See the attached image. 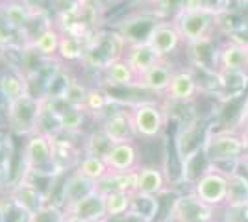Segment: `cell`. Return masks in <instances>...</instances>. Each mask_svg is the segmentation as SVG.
Instances as JSON below:
<instances>
[{
	"label": "cell",
	"instance_id": "cell-11",
	"mask_svg": "<svg viewBox=\"0 0 248 222\" xmlns=\"http://www.w3.org/2000/svg\"><path fill=\"white\" fill-rule=\"evenodd\" d=\"M191 191H193L202 202H206V204L217 207V209H222V207L226 206L228 178L224 174H218L215 170H209V172H206V174L191 187Z\"/></svg>",
	"mask_w": 248,
	"mask_h": 222
},
{
	"label": "cell",
	"instance_id": "cell-17",
	"mask_svg": "<svg viewBox=\"0 0 248 222\" xmlns=\"http://www.w3.org/2000/svg\"><path fill=\"white\" fill-rule=\"evenodd\" d=\"M94 191H96L94 181L87 180L78 170H73L71 174L65 176V180L62 183V209L65 211V209L73 207L74 204L83 200L85 196H89Z\"/></svg>",
	"mask_w": 248,
	"mask_h": 222
},
{
	"label": "cell",
	"instance_id": "cell-41",
	"mask_svg": "<svg viewBox=\"0 0 248 222\" xmlns=\"http://www.w3.org/2000/svg\"><path fill=\"white\" fill-rule=\"evenodd\" d=\"M241 172H245L248 176V152L241 158Z\"/></svg>",
	"mask_w": 248,
	"mask_h": 222
},
{
	"label": "cell",
	"instance_id": "cell-5",
	"mask_svg": "<svg viewBox=\"0 0 248 222\" xmlns=\"http://www.w3.org/2000/svg\"><path fill=\"white\" fill-rule=\"evenodd\" d=\"M43 96L26 93L19 100L8 104L6 118L10 130L19 137H30L39 130V118L43 113Z\"/></svg>",
	"mask_w": 248,
	"mask_h": 222
},
{
	"label": "cell",
	"instance_id": "cell-20",
	"mask_svg": "<svg viewBox=\"0 0 248 222\" xmlns=\"http://www.w3.org/2000/svg\"><path fill=\"white\" fill-rule=\"evenodd\" d=\"M0 11H2L6 22L10 24L11 30L17 33H21L22 30L28 26V22H30L37 13H41V11L30 8L24 0H6V2L0 6ZM45 13H46V11H45Z\"/></svg>",
	"mask_w": 248,
	"mask_h": 222
},
{
	"label": "cell",
	"instance_id": "cell-47",
	"mask_svg": "<svg viewBox=\"0 0 248 222\" xmlns=\"http://www.w3.org/2000/svg\"><path fill=\"white\" fill-rule=\"evenodd\" d=\"M169 222H178V221H169Z\"/></svg>",
	"mask_w": 248,
	"mask_h": 222
},
{
	"label": "cell",
	"instance_id": "cell-23",
	"mask_svg": "<svg viewBox=\"0 0 248 222\" xmlns=\"http://www.w3.org/2000/svg\"><path fill=\"white\" fill-rule=\"evenodd\" d=\"M26 93H30V84L21 71H11L0 76V96L6 102V106L19 100Z\"/></svg>",
	"mask_w": 248,
	"mask_h": 222
},
{
	"label": "cell",
	"instance_id": "cell-29",
	"mask_svg": "<svg viewBox=\"0 0 248 222\" xmlns=\"http://www.w3.org/2000/svg\"><path fill=\"white\" fill-rule=\"evenodd\" d=\"M76 170L85 176L87 180L94 181H102L108 174H109V169H108V163L104 161L102 158H94V156H83L80 159V163L76 165Z\"/></svg>",
	"mask_w": 248,
	"mask_h": 222
},
{
	"label": "cell",
	"instance_id": "cell-13",
	"mask_svg": "<svg viewBox=\"0 0 248 222\" xmlns=\"http://www.w3.org/2000/svg\"><path fill=\"white\" fill-rule=\"evenodd\" d=\"M176 73V65L170 59H159L157 63L146 71L139 80H137V89L148 91L152 95L163 96L170 85V80Z\"/></svg>",
	"mask_w": 248,
	"mask_h": 222
},
{
	"label": "cell",
	"instance_id": "cell-34",
	"mask_svg": "<svg viewBox=\"0 0 248 222\" xmlns=\"http://www.w3.org/2000/svg\"><path fill=\"white\" fill-rule=\"evenodd\" d=\"M87 95H89V89L78 80V78H71V82L67 85L65 93H63V100L73 107H83L85 106V100H87Z\"/></svg>",
	"mask_w": 248,
	"mask_h": 222
},
{
	"label": "cell",
	"instance_id": "cell-44",
	"mask_svg": "<svg viewBox=\"0 0 248 222\" xmlns=\"http://www.w3.org/2000/svg\"><path fill=\"white\" fill-rule=\"evenodd\" d=\"M220 2H224V4L230 6V4H233V2H243V0H220Z\"/></svg>",
	"mask_w": 248,
	"mask_h": 222
},
{
	"label": "cell",
	"instance_id": "cell-38",
	"mask_svg": "<svg viewBox=\"0 0 248 222\" xmlns=\"http://www.w3.org/2000/svg\"><path fill=\"white\" fill-rule=\"evenodd\" d=\"M17 32H13L10 28V24L6 22L2 11H0V46H11V43L15 41Z\"/></svg>",
	"mask_w": 248,
	"mask_h": 222
},
{
	"label": "cell",
	"instance_id": "cell-31",
	"mask_svg": "<svg viewBox=\"0 0 248 222\" xmlns=\"http://www.w3.org/2000/svg\"><path fill=\"white\" fill-rule=\"evenodd\" d=\"M248 202V176L245 172H235L228 178L226 206L247 204Z\"/></svg>",
	"mask_w": 248,
	"mask_h": 222
},
{
	"label": "cell",
	"instance_id": "cell-25",
	"mask_svg": "<svg viewBox=\"0 0 248 222\" xmlns=\"http://www.w3.org/2000/svg\"><path fill=\"white\" fill-rule=\"evenodd\" d=\"M209 167H211V163H209V159H207V154L206 150H200L197 152L195 156H191V158L184 161V170H182V185H189V187H193L195 183H197L206 172H209Z\"/></svg>",
	"mask_w": 248,
	"mask_h": 222
},
{
	"label": "cell",
	"instance_id": "cell-32",
	"mask_svg": "<svg viewBox=\"0 0 248 222\" xmlns=\"http://www.w3.org/2000/svg\"><path fill=\"white\" fill-rule=\"evenodd\" d=\"M83 50H85V39H80L71 33H62L60 52H58L62 61H82Z\"/></svg>",
	"mask_w": 248,
	"mask_h": 222
},
{
	"label": "cell",
	"instance_id": "cell-2",
	"mask_svg": "<svg viewBox=\"0 0 248 222\" xmlns=\"http://www.w3.org/2000/svg\"><path fill=\"white\" fill-rule=\"evenodd\" d=\"M128 44L117 30H94L87 41L80 63L91 71H106L109 65L123 59Z\"/></svg>",
	"mask_w": 248,
	"mask_h": 222
},
{
	"label": "cell",
	"instance_id": "cell-15",
	"mask_svg": "<svg viewBox=\"0 0 248 222\" xmlns=\"http://www.w3.org/2000/svg\"><path fill=\"white\" fill-rule=\"evenodd\" d=\"M170 189L163 167L157 165H141L135 174V192L148 196H161Z\"/></svg>",
	"mask_w": 248,
	"mask_h": 222
},
{
	"label": "cell",
	"instance_id": "cell-42",
	"mask_svg": "<svg viewBox=\"0 0 248 222\" xmlns=\"http://www.w3.org/2000/svg\"><path fill=\"white\" fill-rule=\"evenodd\" d=\"M154 0H126V4H132V6H145V4H152Z\"/></svg>",
	"mask_w": 248,
	"mask_h": 222
},
{
	"label": "cell",
	"instance_id": "cell-45",
	"mask_svg": "<svg viewBox=\"0 0 248 222\" xmlns=\"http://www.w3.org/2000/svg\"><path fill=\"white\" fill-rule=\"evenodd\" d=\"M4 2H6V0H0V6H2V4H4Z\"/></svg>",
	"mask_w": 248,
	"mask_h": 222
},
{
	"label": "cell",
	"instance_id": "cell-43",
	"mask_svg": "<svg viewBox=\"0 0 248 222\" xmlns=\"http://www.w3.org/2000/svg\"><path fill=\"white\" fill-rule=\"evenodd\" d=\"M63 222H89V221H83V219L76 217V215H67V213H65V221Z\"/></svg>",
	"mask_w": 248,
	"mask_h": 222
},
{
	"label": "cell",
	"instance_id": "cell-16",
	"mask_svg": "<svg viewBox=\"0 0 248 222\" xmlns=\"http://www.w3.org/2000/svg\"><path fill=\"white\" fill-rule=\"evenodd\" d=\"M10 196L17 202L30 217H33L35 213H39L41 209H45L48 204H52V202L48 200V196H46L39 187H35L31 181L26 180V178H21V180H19V183L10 191Z\"/></svg>",
	"mask_w": 248,
	"mask_h": 222
},
{
	"label": "cell",
	"instance_id": "cell-37",
	"mask_svg": "<svg viewBox=\"0 0 248 222\" xmlns=\"http://www.w3.org/2000/svg\"><path fill=\"white\" fill-rule=\"evenodd\" d=\"M222 222H248V202L222 207Z\"/></svg>",
	"mask_w": 248,
	"mask_h": 222
},
{
	"label": "cell",
	"instance_id": "cell-7",
	"mask_svg": "<svg viewBox=\"0 0 248 222\" xmlns=\"http://www.w3.org/2000/svg\"><path fill=\"white\" fill-rule=\"evenodd\" d=\"M209 132H211V122L200 115L187 120V122H180L176 126L172 139H174L176 152L182 159V165L191 156H195L197 152L204 150Z\"/></svg>",
	"mask_w": 248,
	"mask_h": 222
},
{
	"label": "cell",
	"instance_id": "cell-12",
	"mask_svg": "<svg viewBox=\"0 0 248 222\" xmlns=\"http://www.w3.org/2000/svg\"><path fill=\"white\" fill-rule=\"evenodd\" d=\"M159 22V19L152 15L150 11L145 13H134L128 19H124L115 30L123 35L126 44H137V43H146L150 32L154 30V26Z\"/></svg>",
	"mask_w": 248,
	"mask_h": 222
},
{
	"label": "cell",
	"instance_id": "cell-33",
	"mask_svg": "<svg viewBox=\"0 0 248 222\" xmlns=\"http://www.w3.org/2000/svg\"><path fill=\"white\" fill-rule=\"evenodd\" d=\"M132 194L134 192H111L106 194V207H108V219H117L126 215L132 207Z\"/></svg>",
	"mask_w": 248,
	"mask_h": 222
},
{
	"label": "cell",
	"instance_id": "cell-35",
	"mask_svg": "<svg viewBox=\"0 0 248 222\" xmlns=\"http://www.w3.org/2000/svg\"><path fill=\"white\" fill-rule=\"evenodd\" d=\"M111 102V96H108V93H104L102 89H89V95L85 100V111H102L104 107Z\"/></svg>",
	"mask_w": 248,
	"mask_h": 222
},
{
	"label": "cell",
	"instance_id": "cell-48",
	"mask_svg": "<svg viewBox=\"0 0 248 222\" xmlns=\"http://www.w3.org/2000/svg\"><path fill=\"white\" fill-rule=\"evenodd\" d=\"M121 2H126V0H121Z\"/></svg>",
	"mask_w": 248,
	"mask_h": 222
},
{
	"label": "cell",
	"instance_id": "cell-10",
	"mask_svg": "<svg viewBox=\"0 0 248 222\" xmlns=\"http://www.w3.org/2000/svg\"><path fill=\"white\" fill-rule=\"evenodd\" d=\"M146 43L152 46V50L157 54L159 59H169L170 56L178 54L180 48L186 46V43L182 39L180 32L174 28V24L170 21H159L154 26V30L150 32Z\"/></svg>",
	"mask_w": 248,
	"mask_h": 222
},
{
	"label": "cell",
	"instance_id": "cell-3",
	"mask_svg": "<svg viewBox=\"0 0 248 222\" xmlns=\"http://www.w3.org/2000/svg\"><path fill=\"white\" fill-rule=\"evenodd\" d=\"M22 167L24 174L33 176H48L56 178L63 170L58 165L56 159V148H54V137L45 133H33L26 137V143L22 147Z\"/></svg>",
	"mask_w": 248,
	"mask_h": 222
},
{
	"label": "cell",
	"instance_id": "cell-39",
	"mask_svg": "<svg viewBox=\"0 0 248 222\" xmlns=\"http://www.w3.org/2000/svg\"><path fill=\"white\" fill-rule=\"evenodd\" d=\"M24 2L37 11H50L52 6V0H24Z\"/></svg>",
	"mask_w": 248,
	"mask_h": 222
},
{
	"label": "cell",
	"instance_id": "cell-14",
	"mask_svg": "<svg viewBox=\"0 0 248 222\" xmlns=\"http://www.w3.org/2000/svg\"><path fill=\"white\" fill-rule=\"evenodd\" d=\"M100 128L115 145H119V143H135V139H137L134 120H132V115H130V107L109 113L104 118Z\"/></svg>",
	"mask_w": 248,
	"mask_h": 222
},
{
	"label": "cell",
	"instance_id": "cell-36",
	"mask_svg": "<svg viewBox=\"0 0 248 222\" xmlns=\"http://www.w3.org/2000/svg\"><path fill=\"white\" fill-rule=\"evenodd\" d=\"M63 221H65V211L62 209V206H56V204H48L45 209L35 213L30 219V222H63Z\"/></svg>",
	"mask_w": 248,
	"mask_h": 222
},
{
	"label": "cell",
	"instance_id": "cell-21",
	"mask_svg": "<svg viewBox=\"0 0 248 222\" xmlns=\"http://www.w3.org/2000/svg\"><path fill=\"white\" fill-rule=\"evenodd\" d=\"M124 59L128 61V65L132 67V71L135 73L137 78H141L146 71H150L157 61V54L152 50V46L148 43H137V44H130L126 48Z\"/></svg>",
	"mask_w": 248,
	"mask_h": 222
},
{
	"label": "cell",
	"instance_id": "cell-28",
	"mask_svg": "<svg viewBox=\"0 0 248 222\" xmlns=\"http://www.w3.org/2000/svg\"><path fill=\"white\" fill-rule=\"evenodd\" d=\"M130 211L137 215L139 219L146 222H154L159 211V198L157 196H148V194H141V192H134L132 194V207Z\"/></svg>",
	"mask_w": 248,
	"mask_h": 222
},
{
	"label": "cell",
	"instance_id": "cell-30",
	"mask_svg": "<svg viewBox=\"0 0 248 222\" xmlns=\"http://www.w3.org/2000/svg\"><path fill=\"white\" fill-rule=\"evenodd\" d=\"M85 115H87V111H85L83 107H73V106L65 107L62 113L58 115L62 133H69V135L78 133V132L83 128Z\"/></svg>",
	"mask_w": 248,
	"mask_h": 222
},
{
	"label": "cell",
	"instance_id": "cell-19",
	"mask_svg": "<svg viewBox=\"0 0 248 222\" xmlns=\"http://www.w3.org/2000/svg\"><path fill=\"white\" fill-rule=\"evenodd\" d=\"M67 215H76L89 222H108V207H106V194L96 189L83 200L74 204L73 207L65 209Z\"/></svg>",
	"mask_w": 248,
	"mask_h": 222
},
{
	"label": "cell",
	"instance_id": "cell-6",
	"mask_svg": "<svg viewBox=\"0 0 248 222\" xmlns=\"http://www.w3.org/2000/svg\"><path fill=\"white\" fill-rule=\"evenodd\" d=\"M204 150L211 163L222 159H237L248 152V139L241 128H215L211 124Z\"/></svg>",
	"mask_w": 248,
	"mask_h": 222
},
{
	"label": "cell",
	"instance_id": "cell-8",
	"mask_svg": "<svg viewBox=\"0 0 248 222\" xmlns=\"http://www.w3.org/2000/svg\"><path fill=\"white\" fill-rule=\"evenodd\" d=\"M198 96H202V87L198 84L197 74L191 67H180L176 69L170 85L163 95L169 104H195Z\"/></svg>",
	"mask_w": 248,
	"mask_h": 222
},
{
	"label": "cell",
	"instance_id": "cell-46",
	"mask_svg": "<svg viewBox=\"0 0 248 222\" xmlns=\"http://www.w3.org/2000/svg\"><path fill=\"white\" fill-rule=\"evenodd\" d=\"M247 74H248V61H247Z\"/></svg>",
	"mask_w": 248,
	"mask_h": 222
},
{
	"label": "cell",
	"instance_id": "cell-27",
	"mask_svg": "<svg viewBox=\"0 0 248 222\" xmlns=\"http://www.w3.org/2000/svg\"><path fill=\"white\" fill-rule=\"evenodd\" d=\"M113 145H115L113 141L108 137L102 132V128H100V130L91 132L82 141V154L83 156H94V158L106 159V156L111 152Z\"/></svg>",
	"mask_w": 248,
	"mask_h": 222
},
{
	"label": "cell",
	"instance_id": "cell-1",
	"mask_svg": "<svg viewBox=\"0 0 248 222\" xmlns=\"http://www.w3.org/2000/svg\"><path fill=\"white\" fill-rule=\"evenodd\" d=\"M218 11L198 6L193 0H186L184 8L176 13L170 22L187 44L215 37V33L218 32Z\"/></svg>",
	"mask_w": 248,
	"mask_h": 222
},
{
	"label": "cell",
	"instance_id": "cell-26",
	"mask_svg": "<svg viewBox=\"0 0 248 222\" xmlns=\"http://www.w3.org/2000/svg\"><path fill=\"white\" fill-rule=\"evenodd\" d=\"M135 172H126V174H117L109 172L102 181L96 183V189L104 194L111 192H135Z\"/></svg>",
	"mask_w": 248,
	"mask_h": 222
},
{
	"label": "cell",
	"instance_id": "cell-18",
	"mask_svg": "<svg viewBox=\"0 0 248 222\" xmlns=\"http://www.w3.org/2000/svg\"><path fill=\"white\" fill-rule=\"evenodd\" d=\"M108 163L109 172L117 174H126V172H135L139 169V148L135 143H119L113 145L111 152L104 159Z\"/></svg>",
	"mask_w": 248,
	"mask_h": 222
},
{
	"label": "cell",
	"instance_id": "cell-24",
	"mask_svg": "<svg viewBox=\"0 0 248 222\" xmlns=\"http://www.w3.org/2000/svg\"><path fill=\"white\" fill-rule=\"evenodd\" d=\"M104 76L108 80V84L115 85V87H124V89H137V76L132 71V67L128 65L126 59H117L109 65L106 71H104Z\"/></svg>",
	"mask_w": 248,
	"mask_h": 222
},
{
	"label": "cell",
	"instance_id": "cell-4",
	"mask_svg": "<svg viewBox=\"0 0 248 222\" xmlns=\"http://www.w3.org/2000/svg\"><path fill=\"white\" fill-rule=\"evenodd\" d=\"M130 115L134 120L137 139H145V141H154V139L161 137L163 132L167 130L169 120H170L165 104H159L154 100L132 104Z\"/></svg>",
	"mask_w": 248,
	"mask_h": 222
},
{
	"label": "cell",
	"instance_id": "cell-40",
	"mask_svg": "<svg viewBox=\"0 0 248 222\" xmlns=\"http://www.w3.org/2000/svg\"><path fill=\"white\" fill-rule=\"evenodd\" d=\"M245 124H248V95L243 98V109H241V130H243Z\"/></svg>",
	"mask_w": 248,
	"mask_h": 222
},
{
	"label": "cell",
	"instance_id": "cell-9",
	"mask_svg": "<svg viewBox=\"0 0 248 222\" xmlns=\"http://www.w3.org/2000/svg\"><path fill=\"white\" fill-rule=\"evenodd\" d=\"M248 43L226 37L218 43L217 52V73H247Z\"/></svg>",
	"mask_w": 248,
	"mask_h": 222
},
{
	"label": "cell",
	"instance_id": "cell-22",
	"mask_svg": "<svg viewBox=\"0 0 248 222\" xmlns=\"http://www.w3.org/2000/svg\"><path fill=\"white\" fill-rule=\"evenodd\" d=\"M60 41H62V32H60V28L58 26H54L50 24L48 28H45L37 37H33L28 44H24V46H28L30 50L37 54L39 58L43 59H54L58 52H60Z\"/></svg>",
	"mask_w": 248,
	"mask_h": 222
}]
</instances>
